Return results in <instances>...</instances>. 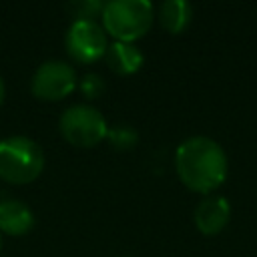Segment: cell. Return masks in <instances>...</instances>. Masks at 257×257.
I'll list each match as a JSON object with an SVG mask.
<instances>
[{
	"label": "cell",
	"mask_w": 257,
	"mask_h": 257,
	"mask_svg": "<svg viewBox=\"0 0 257 257\" xmlns=\"http://www.w3.org/2000/svg\"><path fill=\"white\" fill-rule=\"evenodd\" d=\"M175 169L179 179L197 193H211L223 185L227 177V155L223 147L209 137H189L175 153Z\"/></svg>",
	"instance_id": "cell-1"
},
{
	"label": "cell",
	"mask_w": 257,
	"mask_h": 257,
	"mask_svg": "<svg viewBox=\"0 0 257 257\" xmlns=\"http://www.w3.org/2000/svg\"><path fill=\"white\" fill-rule=\"evenodd\" d=\"M44 169V153L36 141L14 135L0 141V179L26 185Z\"/></svg>",
	"instance_id": "cell-2"
},
{
	"label": "cell",
	"mask_w": 257,
	"mask_h": 257,
	"mask_svg": "<svg viewBox=\"0 0 257 257\" xmlns=\"http://www.w3.org/2000/svg\"><path fill=\"white\" fill-rule=\"evenodd\" d=\"M102 28L120 42H133L147 34L155 8L149 0H112L102 8Z\"/></svg>",
	"instance_id": "cell-3"
},
{
	"label": "cell",
	"mask_w": 257,
	"mask_h": 257,
	"mask_svg": "<svg viewBox=\"0 0 257 257\" xmlns=\"http://www.w3.org/2000/svg\"><path fill=\"white\" fill-rule=\"evenodd\" d=\"M58 128L70 145L88 149L106 139L108 124L98 108L90 104H72L60 114Z\"/></svg>",
	"instance_id": "cell-4"
},
{
	"label": "cell",
	"mask_w": 257,
	"mask_h": 257,
	"mask_svg": "<svg viewBox=\"0 0 257 257\" xmlns=\"http://www.w3.org/2000/svg\"><path fill=\"white\" fill-rule=\"evenodd\" d=\"M78 84L76 72L64 60H46L42 62L30 80L34 96L40 100H60L68 96Z\"/></svg>",
	"instance_id": "cell-5"
},
{
	"label": "cell",
	"mask_w": 257,
	"mask_h": 257,
	"mask_svg": "<svg viewBox=\"0 0 257 257\" xmlns=\"http://www.w3.org/2000/svg\"><path fill=\"white\" fill-rule=\"evenodd\" d=\"M64 42L68 54L82 64L102 58L108 48L106 32L96 20H74L66 32Z\"/></svg>",
	"instance_id": "cell-6"
},
{
	"label": "cell",
	"mask_w": 257,
	"mask_h": 257,
	"mask_svg": "<svg viewBox=\"0 0 257 257\" xmlns=\"http://www.w3.org/2000/svg\"><path fill=\"white\" fill-rule=\"evenodd\" d=\"M231 219V207L225 197H205L195 209V225L203 235L221 233Z\"/></svg>",
	"instance_id": "cell-7"
},
{
	"label": "cell",
	"mask_w": 257,
	"mask_h": 257,
	"mask_svg": "<svg viewBox=\"0 0 257 257\" xmlns=\"http://www.w3.org/2000/svg\"><path fill=\"white\" fill-rule=\"evenodd\" d=\"M34 227V215L20 199L0 201V231L6 235H24Z\"/></svg>",
	"instance_id": "cell-8"
},
{
	"label": "cell",
	"mask_w": 257,
	"mask_h": 257,
	"mask_svg": "<svg viewBox=\"0 0 257 257\" xmlns=\"http://www.w3.org/2000/svg\"><path fill=\"white\" fill-rule=\"evenodd\" d=\"M104 58H106L108 68L114 70L116 74H122V76L137 72L145 60L139 46H135L133 42H120V40H114L112 44H108Z\"/></svg>",
	"instance_id": "cell-9"
},
{
	"label": "cell",
	"mask_w": 257,
	"mask_h": 257,
	"mask_svg": "<svg viewBox=\"0 0 257 257\" xmlns=\"http://www.w3.org/2000/svg\"><path fill=\"white\" fill-rule=\"evenodd\" d=\"M159 18L165 30H169L171 34H179L189 26L193 18V8L185 0H167L159 8Z\"/></svg>",
	"instance_id": "cell-10"
},
{
	"label": "cell",
	"mask_w": 257,
	"mask_h": 257,
	"mask_svg": "<svg viewBox=\"0 0 257 257\" xmlns=\"http://www.w3.org/2000/svg\"><path fill=\"white\" fill-rule=\"evenodd\" d=\"M108 143L118 151H128L139 143V133L128 124H114L106 131Z\"/></svg>",
	"instance_id": "cell-11"
},
{
	"label": "cell",
	"mask_w": 257,
	"mask_h": 257,
	"mask_svg": "<svg viewBox=\"0 0 257 257\" xmlns=\"http://www.w3.org/2000/svg\"><path fill=\"white\" fill-rule=\"evenodd\" d=\"M104 4L98 0H76L68 4V10L74 14V20H94L96 14H102Z\"/></svg>",
	"instance_id": "cell-12"
},
{
	"label": "cell",
	"mask_w": 257,
	"mask_h": 257,
	"mask_svg": "<svg viewBox=\"0 0 257 257\" xmlns=\"http://www.w3.org/2000/svg\"><path fill=\"white\" fill-rule=\"evenodd\" d=\"M78 86L86 98H98L104 92V80L100 74H94V72L84 74L82 80L78 82Z\"/></svg>",
	"instance_id": "cell-13"
},
{
	"label": "cell",
	"mask_w": 257,
	"mask_h": 257,
	"mask_svg": "<svg viewBox=\"0 0 257 257\" xmlns=\"http://www.w3.org/2000/svg\"><path fill=\"white\" fill-rule=\"evenodd\" d=\"M4 94H6V88H4V80L0 78V104L4 102Z\"/></svg>",
	"instance_id": "cell-14"
},
{
	"label": "cell",
	"mask_w": 257,
	"mask_h": 257,
	"mask_svg": "<svg viewBox=\"0 0 257 257\" xmlns=\"http://www.w3.org/2000/svg\"><path fill=\"white\" fill-rule=\"evenodd\" d=\"M0 249H2V237H0Z\"/></svg>",
	"instance_id": "cell-15"
}]
</instances>
